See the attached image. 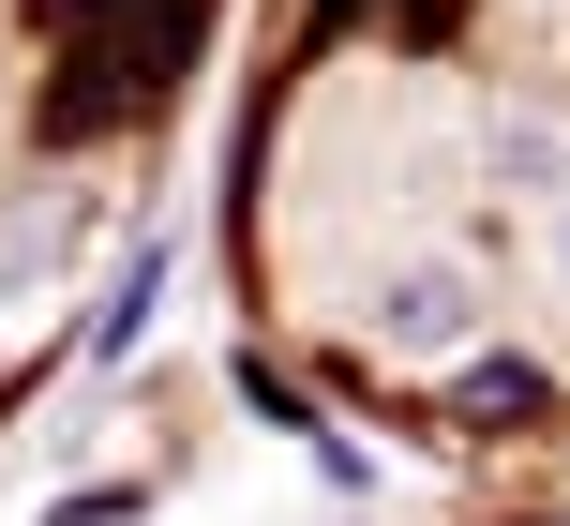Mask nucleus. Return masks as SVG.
I'll return each instance as SVG.
<instances>
[{
  "label": "nucleus",
  "mask_w": 570,
  "mask_h": 526,
  "mask_svg": "<svg viewBox=\"0 0 570 526\" xmlns=\"http://www.w3.org/2000/svg\"><path fill=\"white\" fill-rule=\"evenodd\" d=\"M451 421H541V377H525V361H481V377L451 391Z\"/></svg>",
  "instance_id": "nucleus-1"
}]
</instances>
